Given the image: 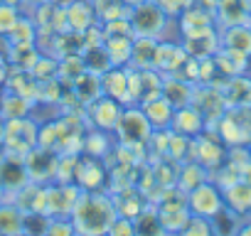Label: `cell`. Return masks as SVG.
Returning <instances> with one entry per match:
<instances>
[{
	"instance_id": "6da1fadb",
	"label": "cell",
	"mask_w": 251,
	"mask_h": 236,
	"mask_svg": "<svg viewBox=\"0 0 251 236\" xmlns=\"http://www.w3.org/2000/svg\"><path fill=\"white\" fill-rule=\"evenodd\" d=\"M116 216H118V209H116L113 194L108 189H84L69 219H72L76 234L106 236L111 224L116 221Z\"/></svg>"
},
{
	"instance_id": "7a4b0ae2",
	"label": "cell",
	"mask_w": 251,
	"mask_h": 236,
	"mask_svg": "<svg viewBox=\"0 0 251 236\" xmlns=\"http://www.w3.org/2000/svg\"><path fill=\"white\" fill-rule=\"evenodd\" d=\"M128 23L133 30V37H153V40H163V32L170 25V15L155 5L153 0L128 8Z\"/></svg>"
},
{
	"instance_id": "3957f363",
	"label": "cell",
	"mask_w": 251,
	"mask_h": 236,
	"mask_svg": "<svg viewBox=\"0 0 251 236\" xmlns=\"http://www.w3.org/2000/svg\"><path fill=\"white\" fill-rule=\"evenodd\" d=\"M37 131H40V123L35 121V118H30V116L5 121V145H3V153L25 158L32 148H37Z\"/></svg>"
},
{
	"instance_id": "277c9868",
	"label": "cell",
	"mask_w": 251,
	"mask_h": 236,
	"mask_svg": "<svg viewBox=\"0 0 251 236\" xmlns=\"http://www.w3.org/2000/svg\"><path fill=\"white\" fill-rule=\"evenodd\" d=\"M116 133H118V143L148 145V141L153 136V126L148 123V118L141 111V106H123V113L118 118Z\"/></svg>"
},
{
	"instance_id": "5b68a950",
	"label": "cell",
	"mask_w": 251,
	"mask_h": 236,
	"mask_svg": "<svg viewBox=\"0 0 251 236\" xmlns=\"http://www.w3.org/2000/svg\"><path fill=\"white\" fill-rule=\"evenodd\" d=\"M81 192L84 189L76 182H50V185H45V214L50 219L72 216Z\"/></svg>"
},
{
	"instance_id": "8992f818",
	"label": "cell",
	"mask_w": 251,
	"mask_h": 236,
	"mask_svg": "<svg viewBox=\"0 0 251 236\" xmlns=\"http://www.w3.org/2000/svg\"><path fill=\"white\" fill-rule=\"evenodd\" d=\"M187 199V209L192 216H204V219H212L214 214H219L226 204H224V194L219 187H214L209 180L197 185L195 189H190L185 194Z\"/></svg>"
},
{
	"instance_id": "52a82bcc",
	"label": "cell",
	"mask_w": 251,
	"mask_h": 236,
	"mask_svg": "<svg viewBox=\"0 0 251 236\" xmlns=\"http://www.w3.org/2000/svg\"><path fill=\"white\" fill-rule=\"evenodd\" d=\"M74 182L81 189H106L108 187V167H106L103 158L79 153L76 167H74Z\"/></svg>"
},
{
	"instance_id": "ba28073f",
	"label": "cell",
	"mask_w": 251,
	"mask_h": 236,
	"mask_svg": "<svg viewBox=\"0 0 251 236\" xmlns=\"http://www.w3.org/2000/svg\"><path fill=\"white\" fill-rule=\"evenodd\" d=\"M84 113H86V118H89V126H91V128L111 133V131H116V126H118V118H121V113H123V106H121L118 101H113V98H108V96L101 94V96H96L94 101H89V103L84 106Z\"/></svg>"
},
{
	"instance_id": "9c48e42d",
	"label": "cell",
	"mask_w": 251,
	"mask_h": 236,
	"mask_svg": "<svg viewBox=\"0 0 251 236\" xmlns=\"http://www.w3.org/2000/svg\"><path fill=\"white\" fill-rule=\"evenodd\" d=\"M170 192V189H168ZM163 194L158 202H155V209H158V219H160V224H163V229L165 231H170V234H180L182 231V226L190 221V209H187V199L180 194V199L177 197H173V194Z\"/></svg>"
},
{
	"instance_id": "30bf717a",
	"label": "cell",
	"mask_w": 251,
	"mask_h": 236,
	"mask_svg": "<svg viewBox=\"0 0 251 236\" xmlns=\"http://www.w3.org/2000/svg\"><path fill=\"white\" fill-rule=\"evenodd\" d=\"M57 160H59V153L57 150H50V148H32L27 155H25V167H27V175L32 182H40V185H50L54 182V172H57Z\"/></svg>"
},
{
	"instance_id": "8fae6325",
	"label": "cell",
	"mask_w": 251,
	"mask_h": 236,
	"mask_svg": "<svg viewBox=\"0 0 251 236\" xmlns=\"http://www.w3.org/2000/svg\"><path fill=\"white\" fill-rule=\"evenodd\" d=\"M101 94L118 101L121 106H133L131 103V91H128V67H111L99 76Z\"/></svg>"
},
{
	"instance_id": "7c38bea8",
	"label": "cell",
	"mask_w": 251,
	"mask_h": 236,
	"mask_svg": "<svg viewBox=\"0 0 251 236\" xmlns=\"http://www.w3.org/2000/svg\"><path fill=\"white\" fill-rule=\"evenodd\" d=\"M187 62V52L182 45L170 42V40H158V52H155V69L163 76L177 74L180 67Z\"/></svg>"
},
{
	"instance_id": "4fadbf2b",
	"label": "cell",
	"mask_w": 251,
	"mask_h": 236,
	"mask_svg": "<svg viewBox=\"0 0 251 236\" xmlns=\"http://www.w3.org/2000/svg\"><path fill=\"white\" fill-rule=\"evenodd\" d=\"M187 155L195 160V163H200L202 167H214V165H219L224 158V153H222V143L217 141V138H209V136H195V138H190V150H187Z\"/></svg>"
},
{
	"instance_id": "5bb4252c",
	"label": "cell",
	"mask_w": 251,
	"mask_h": 236,
	"mask_svg": "<svg viewBox=\"0 0 251 236\" xmlns=\"http://www.w3.org/2000/svg\"><path fill=\"white\" fill-rule=\"evenodd\" d=\"M170 128H173L175 133L185 136V138H195V136H200V133L207 128V121H204L202 113H200L192 103H187V106L175 108V116H173Z\"/></svg>"
},
{
	"instance_id": "9a60e30c",
	"label": "cell",
	"mask_w": 251,
	"mask_h": 236,
	"mask_svg": "<svg viewBox=\"0 0 251 236\" xmlns=\"http://www.w3.org/2000/svg\"><path fill=\"white\" fill-rule=\"evenodd\" d=\"M141 111L146 113V118H148V123L153 126V131H165V128H170L173 116H175V106H173L163 94L155 96V98H151V101H143V103H141Z\"/></svg>"
},
{
	"instance_id": "2e32d148",
	"label": "cell",
	"mask_w": 251,
	"mask_h": 236,
	"mask_svg": "<svg viewBox=\"0 0 251 236\" xmlns=\"http://www.w3.org/2000/svg\"><path fill=\"white\" fill-rule=\"evenodd\" d=\"M64 18H67L69 30H74L76 35H86L94 27V5L84 3V0H74L64 10Z\"/></svg>"
},
{
	"instance_id": "e0dca14e",
	"label": "cell",
	"mask_w": 251,
	"mask_h": 236,
	"mask_svg": "<svg viewBox=\"0 0 251 236\" xmlns=\"http://www.w3.org/2000/svg\"><path fill=\"white\" fill-rule=\"evenodd\" d=\"M108 59L113 67H128L133 54V35H111L103 40Z\"/></svg>"
},
{
	"instance_id": "ac0fdd59",
	"label": "cell",
	"mask_w": 251,
	"mask_h": 236,
	"mask_svg": "<svg viewBox=\"0 0 251 236\" xmlns=\"http://www.w3.org/2000/svg\"><path fill=\"white\" fill-rule=\"evenodd\" d=\"M0 234L3 236L25 234V212L18 204H13L10 199L0 202Z\"/></svg>"
},
{
	"instance_id": "d6986e66",
	"label": "cell",
	"mask_w": 251,
	"mask_h": 236,
	"mask_svg": "<svg viewBox=\"0 0 251 236\" xmlns=\"http://www.w3.org/2000/svg\"><path fill=\"white\" fill-rule=\"evenodd\" d=\"M192 91H195V86H192L190 81H185L182 76L170 74V76L163 79V96H165L175 108L187 106V103L192 101Z\"/></svg>"
},
{
	"instance_id": "ffe728a7",
	"label": "cell",
	"mask_w": 251,
	"mask_h": 236,
	"mask_svg": "<svg viewBox=\"0 0 251 236\" xmlns=\"http://www.w3.org/2000/svg\"><path fill=\"white\" fill-rule=\"evenodd\" d=\"M155 52H158V40H153V37H133L131 67L133 69H155Z\"/></svg>"
},
{
	"instance_id": "44dd1931",
	"label": "cell",
	"mask_w": 251,
	"mask_h": 236,
	"mask_svg": "<svg viewBox=\"0 0 251 236\" xmlns=\"http://www.w3.org/2000/svg\"><path fill=\"white\" fill-rule=\"evenodd\" d=\"M222 98L229 108L231 106H251V81L244 76H231L226 81V86L222 89Z\"/></svg>"
},
{
	"instance_id": "7402d4cb",
	"label": "cell",
	"mask_w": 251,
	"mask_h": 236,
	"mask_svg": "<svg viewBox=\"0 0 251 236\" xmlns=\"http://www.w3.org/2000/svg\"><path fill=\"white\" fill-rule=\"evenodd\" d=\"M35 108L32 101L13 94V91H5V96H0V118H5V121H10V118H23V116H30V111Z\"/></svg>"
},
{
	"instance_id": "603a6c76",
	"label": "cell",
	"mask_w": 251,
	"mask_h": 236,
	"mask_svg": "<svg viewBox=\"0 0 251 236\" xmlns=\"http://www.w3.org/2000/svg\"><path fill=\"white\" fill-rule=\"evenodd\" d=\"M202 182H207V167H202V165L195 163V160H190L187 165H180L175 187H177L182 194H187L190 189H195V187L202 185Z\"/></svg>"
},
{
	"instance_id": "cb8c5ba5",
	"label": "cell",
	"mask_w": 251,
	"mask_h": 236,
	"mask_svg": "<svg viewBox=\"0 0 251 236\" xmlns=\"http://www.w3.org/2000/svg\"><path fill=\"white\" fill-rule=\"evenodd\" d=\"M224 47L249 57L251 54V30L246 25H231L224 32Z\"/></svg>"
},
{
	"instance_id": "d4e9b609",
	"label": "cell",
	"mask_w": 251,
	"mask_h": 236,
	"mask_svg": "<svg viewBox=\"0 0 251 236\" xmlns=\"http://www.w3.org/2000/svg\"><path fill=\"white\" fill-rule=\"evenodd\" d=\"M133 224H136V231H138V236H163V224H160V219H158V209H155V204H148L136 219H133Z\"/></svg>"
},
{
	"instance_id": "484cf974",
	"label": "cell",
	"mask_w": 251,
	"mask_h": 236,
	"mask_svg": "<svg viewBox=\"0 0 251 236\" xmlns=\"http://www.w3.org/2000/svg\"><path fill=\"white\" fill-rule=\"evenodd\" d=\"M111 150V141L106 136V131H91L84 136V150L81 153H89V155H96V158H106Z\"/></svg>"
},
{
	"instance_id": "4316f807",
	"label": "cell",
	"mask_w": 251,
	"mask_h": 236,
	"mask_svg": "<svg viewBox=\"0 0 251 236\" xmlns=\"http://www.w3.org/2000/svg\"><path fill=\"white\" fill-rule=\"evenodd\" d=\"M8 40H10L13 45H35V25H32L30 20L20 18V20L15 23V27L10 30Z\"/></svg>"
},
{
	"instance_id": "83f0119b",
	"label": "cell",
	"mask_w": 251,
	"mask_h": 236,
	"mask_svg": "<svg viewBox=\"0 0 251 236\" xmlns=\"http://www.w3.org/2000/svg\"><path fill=\"white\" fill-rule=\"evenodd\" d=\"M42 236H76V229L69 216H59V219H50Z\"/></svg>"
},
{
	"instance_id": "f1b7e54d",
	"label": "cell",
	"mask_w": 251,
	"mask_h": 236,
	"mask_svg": "<svg viewBox=\"0 0 251 236\" xmlns=\"http://www.w3.org/2000/svg\"><path fill=\"white\" fill-rule=\"evenodd\" d=\"M18 20H20V13L13 3H0V35H10Z\"/></svg>"
},
{
	"instance_id": "f546056e",
	"label": "cell",
	"mask_w": 251,
	"mask_h": 236,
	"mask_svg": "<svg viewBox=\"0 0 251 236\" xmlns=\"http://www.w3.org/2000/svg\"><path fill=\"white\" fill-rule=\"evenodd\" d=\"M106 236H138V231H136V224H133V219H128V216H116V221L111 224V229H108V234Z\"/></svg>"
},
{
	"instance_id": "4dcf8cb0",
	"label": "cell",
	"mask_w": 251,
	"mask_h": 236,
	"mask_svg": "<svg viewBox=\"0 0 251 236\" xmlns=\"http://www.w3.org/2000/svg\"><path fill=\"white\" fill-rule=\"evenodd\" d=\"M155 5H160L168 15H180L185 8L192 5V0H153Z\"/></svg>"
},
{
	"instance_id": "1f68e13d",
	"label": "cell",
	"mask_w": 251,
	"mask_h": 236,
	"mask_svg": "<svg viewBox=\"0 0 251 236\" xmlns=\"http://www.w3.org/2000/svg\"><path fill=\"white\" fill-rule=\"evenodd\" d=\"M8 74H10V71H8V64L0 62V91H3L5 84H8Z\"/></svg>"
},
{
	"instance_id": "d6a6232c",
	"label": "cell",
	"mask_w": 251,
	"mask_h": 236,
	"mask_svg": "<svg viewBox=\"0 0 251 236\" xmlns=\"http://www.w3.org/2000/svg\"><path fill=\"white\" fill-rule=\"evenodd\" d=\"M5 145V118H0V153H3Z\"/></svg>"
},
{
	"instance_id": "836d02e7",
	"label": "cell",
	"mask_w": 251,
	"mask_h": 236,
	"mask_svg": "<svg viewBox=\"0 0 251 236\" xmlns=\"http://www.w3.org/2000/svg\"><path fill=\"white\" fill-rule=\"evenodd\" d=\"M123 3H126V5H128V8H136V5H141V3H146V0H123Z\"/></svg>"
},
{
	"instance_id": "e575fe53",
	"label": "cell",
	"mask_w": 251,
	"mask_h": 236,
	"mask_svg": "<svg viewBox=\"0 0 251 236\" xmlns=\"http://www.w3.org/2000/svg\"><path fill=\"white\" fill-rule=\"evenodd\" d=\"M239 236H251V226H244V229L239 231Z\"/></svg>"
},
{
	"instance_id": "d590c367",
	"label": "cell",
	"mask_w": 251,
	"mask_h": 236,
	"mask_svg": "<svg viewBox=\"0 0 251 236\" xmlns=\"http://www.w3.org/2000/svg\"><path fill=\"white\" fill-rule=\"evenodd\" d=\"M5 199H8V194H5V189H3V187H0V202H5Z\"/></svg>"
},
{
	"instance_id": "8d00e7d4",
	"label": "cell",
	"mask_w": 251,
	"mask_h": 236,
	"mask_svg": "<svg viewBox=\"0 0 251 236\" xmlns=\"http://www.w3.org/2000/svg\"><path fill=\"white\" fill-rule=\"evenodd\" d=\"M20 236H32V234H20Z\"/></svg>"
},
{
	"instance_id": "74e56055",
	"label": "cell",
	"mask_w": 251,
	"mask_h": 236,
	"mask_svg": "<svg viewBox=\"0 0 251 236\" xmlns=\"http://www.w3.org/2000/svg\"><path fill=\"white\" fill-rule=\"evenodd\" d=\"M76 236H84V234H76Z\"/></svg>"
},
{
	"instance_id": "f35d334b",
	"label": "cell",
	"mask_w": 251,
	"mask_h": 236,
	"mask_svg": "<svg viewBox=\"0 0 251 236\" xmlns=\"http://www.w3.org/2000/svg\"><path fill=\"white\" fill-rule=\"evenodd\" d=\"M0 236H3V234H0Z\"/></svg>"
}]
</instances>
